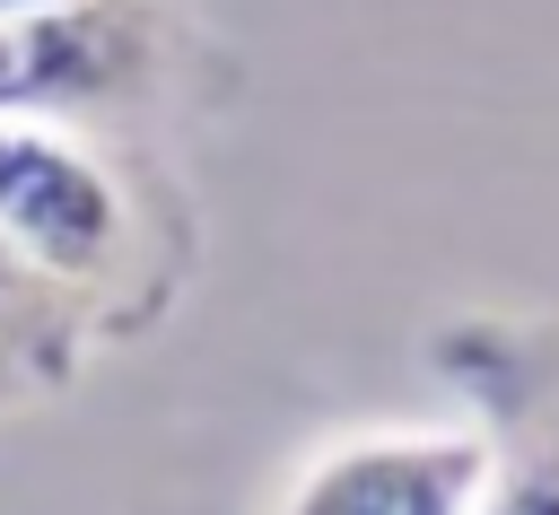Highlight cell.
<instances>
[{"label": "cell", "instance_id": "7a4b0ae2", "mask_svg": "<svg viewBox=\"0 0 559 515\" xmlns=\"http://www.w3.org/2000/svg\"><path fill=\"white\" fill-rule=\"evenodd\" d=\"M192 35L166 0H35L0 9V113L140 131V113L183 79Z\"/></svg>", "mask_w": 559, "mask_h": 515}, {"label": "cell", "instance_id": "8992f818", "mask_svg": "<svg viewBox=\"0 0 559 515\" xmlns=\"http://www.w3.org/2000/svg\"><path fill=\"white\" fill-rule=\"evenodd\" d=\"M0 9H35V0H0Z\"/></svg>", "mask_w": 559, "mask_h": 515}, {"label": "cell", "instance_id": "3957f363", "mask_svg": "<svg viewBox=\"0 0 559 515\" xmlns=\"http://www.w3.org/2000/svg\"><path fill=\"white\" fill-rule=\"evenodd\" d=\"M489 498H498V445L480 428L341 436L280 489L288 515H472Z\"/></svg>", "mask_w": 559, "mask_h": 515}, {"label": "cell", "instance_id": "5b68a950", "mask_svg": "<svg viewBox=\"0 0 559 515\" xmlns=\"http://www.w3.org/2000/svg\"><path fill=\"white\" fill-rule=\"evenodd\" d=\"M26 402H44V393H35V384H26V375L0 358V410H26Z\"/></svg>", "mask_w": 559, "mask_h": 515}, {"label": "cell", "instance_id": "6da1fadb", "mask_svg": "<svg viewBox=\"0 0 559 515\" xmlns=\"http://www.w3.org/2000/svg\"><path fill=\"white\" fill-rule=\"evenodd\" d=\"M0 227L87 306L96 340L148 332L192 271V218L140 131L0 113Z\"/></svg>", "mask_w": 559, "mask_h": 515}, {"label": "cell", "instance_id": "277c9868", "mask_svg": "<svg viewBox=\"0 0 559 515\" xmlns=\"http://www.w3.org/2000/svg\"><path fill=\"white\" fill-rule=\"evenodd\" d=\"M87 349H96L87 306H79L61 279H44V271L17 253V236L0 227V358H9L35 393H70L79 367H87Z\"/></svg>", "mask_w": 559, "mask_h": 515}]
</instances>
